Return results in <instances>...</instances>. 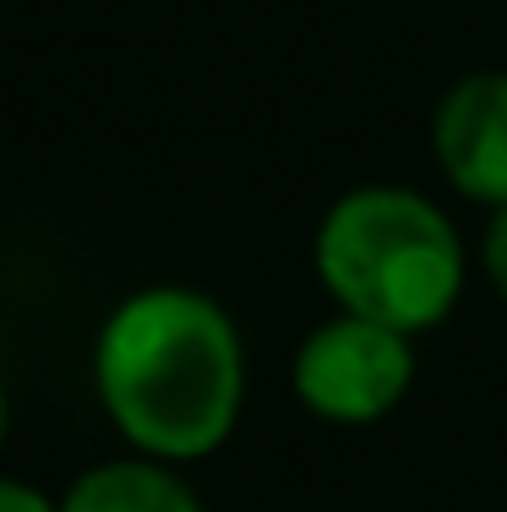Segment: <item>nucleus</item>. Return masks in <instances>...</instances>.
<instances>
[{"label":"nucleus","instance_id":"1","mask_svg":"<svg viewBox=\"0 0 507 512\" xmlns=\"http://www.w3.org/2000/svg\"><path fill=\"white\" fill-rule=\"evenodd\" d=\"M246 338L208 289H131L93 338V393L120 442L142 458L202 463L246 409Z\"/></svg>","mask_w":507,"mask_h":512},{"label":"nucleus","instance_id":"2","mask_svg":"<svg viewBox=\"0 0 507 512\" xmlns=\"http://www.w3.org/2000/svg\"><path fill=\"white\" fill-rule=\"evenodd\" d=\"M311 267L333 311L382 322L404 338L442 327L469 284L464 235L442 202L388 180L328 202L311 235Z\"/></svg>","mask_w":507,"mask_h":512},{"label":"nucleus","instance_id":"3","mask_svg":"<svg viewBox=\"0 0 507 512\" xmlns=\"http://www.w3.org/2000/svg\"><path fill=\"white\" fill-rule=\"evenodd\" d=\"M415 387V338L393 333L366 316L333 311L295 344L289 360V393L322 425L366 431L388 420Z\"/></svg>","mask_w":507,"mask_h":512},{"label":"nucleus","instance_id":"4","mask_svg":"<svg viewBox=\"0 0 507 512\" xmlns=\"http://www.w3.org/2000/svg\"><path fill=\"white\" fill-rule=\"evenodd\" d=\"M431 158L464 202L507 207V71H469L431 109Z\"/></svg>","mask_w":507,"mask_h":512},{"label":"nucleus","instance_id":"5","mask_svg":"<svg viewBox=\"0 0 507 512\" xmlns=\"http://www.w3.org/2000/svg\"><path fill=\"white\" fill-rule=\"evenodd\" d=\"M60 512H208L197 485L164 458H104L60 491Z\"/></svg>","mask_w":507,"mask_h":512},{"label":"nucleus","instance_id":"6","mask_svg":"<svg viewBox=\"0 0 507 512\" xmlns=\"http://www.w3.org/2000/svg\"><path fill=\"white\" fill-rule=\"evenodd\" d=\"M480 278L491 284V295L507 306V207H497V213H486V229H480Z\"/></svg>","mask_w":507,"mask_h":512},{"label":"nucleus","instance_id":"7","mask_svg":"<svg viewBox=\"0 0 507 512\" xmlns=\"http://www.w3.org/2000/svg\"><path fill=\"white\" fill-rule=\"evenodd\" d=\"M0 512H60V496L17 480V474H0Z\"/></svg>","mask_w":507,"mask_h":512},{"label":"nucleus","instance_id":"8","mask_svg":"<svg viewBox=\"0 0 507 512\" xmlns=\"http://www.w3.org/2000/svg\"><path fill=\"white\" fill-rule=\"evenodd\" d=\"M6 431H11V398H6V382H0V447H6Z\"/></svg>","mask_w":507,"mask_h":512}]
</instances>
